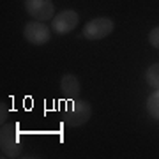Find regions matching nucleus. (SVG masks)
Returning a JSON list of instances; mask_svg holds the SVG:
<instances>
[{
  "mask_svg": "<svg viewBox=\"0 0 159 159\" xmlns=\"http://www.w3.org/2000/svg\"><path fill=\"white\" fill-rule=\"evenodd\" d=\"M145 108H147V113L150 115L154 120H159V90L152 92V94L147 97Z\"/></svg>",
  "mask_w": 159,
  "mask_h": 159,
  "instance_id": "8",
  "label": "nucleus"
},
{
  "mask_svg": "<svg viewBox=\"0 0 159 159\" xmlns=\"http://www.w3.org/2000/svg\"><path fill=\"white\" fill-rule=\"evenodd\" d=\"M23 37L27 43L34 46H43L50 43L51 37V27H48L43 21H29L23 29Z\"/></svg>",
  "mask_w": 159,
  "mask_h": 159,
  "instance_id": "5",
  "label": "nucleus"
},
{
  "mask_svg": "<svg viewBox=\"0 0 159 159\" xmlns=\"http://www.w3.org/2000/svg\"><path fill=\"white\" fill-rule=\"evenodd\" d=\"M90 117H92L90 102L74 99V101H67V108L64 110L62 113V122L69 127H81L90 120Z\"/></svg>",
  "mask_w": 159,
  "mask_h": 159,
  "instance_id": "1",
  "label": "nucleus"
},
{
  "mask_svg": "<svg viewBox=\"0 0 159 159\" xmlns=\"http://www.w3.org/2000/svg\"><path fill=\"white\" fill-rule=\"evenodd\" d=\"M0 124H6V120H7V117H9V106H7L6 102L2 101L0 102Z\"/></svg>",
  "mask_w": 159,
  "mask_h": 159,
  "instance_id": "11",
  "label": "nucleus"
},
{
  "mask_svg": "<svg viewBox=\"0 0 159 159\" xmlns=\"http://www.w3.org/2000/svg\"><path fill=\"white\" fill-rule=\"evenodd\" d=\"M25 11L35 21H50L55 16V4L53 0H25Z\"/></svg>",
  "mask_w": 159,
  "mask_h": 159,
  "instance_id": "6",
  "label": "nucleus"
},
{
  "mask_svg": "<svg viewBox=\"0 0 159 159\" xmlns=\"http://www.w3.org/2000/svg\"><path fill=\"white\" fill-rule=\"evenodd\" d=\"M148 43L152 48L159 50V27H154L150 32H148Z\"/></svg>",
  "mask_w": 159,
  "mask_h": 159,
  "instance_id": "10",
  "label": "nucleus"
},
{
  "mask_svg": "<svg viewBox=\"0 0 159 159\" xmlns=\"http://www.w3.org/2000/svg\"><path fill=\"white\" fill-rule=\"evenodd\" d=\"M115 29V23L111 18L101 16V18H94L90 21L85 23V27L81 30L83 37L89 41H101L104 37H108Z\"/></svg>",
  "mask_w": 159,
  "mask_h": 159,
  "instance_id": "3",
  "label": "nucleus"
},
{
  "mask_svg": "<svg viewBox=\"0 0 159 159\" xmlns=\"http://www.w3.org/2000/svg\"><path fill=\"white\" fill-rule=\"evenodd\" d=\"M60 92H62V96L66 101H74V99H78L80 94H81V83H80V80L76 74H64L62 78H60Z\"/></svg>",
  "mask_w": 159,
  "mask_h": 159,
  "instance_id": "7",
  "label": "nucleus"
},
{
  "mask_svg": "<svg viewBox=\"0 0 159 159\" xmlns=\"http://www.w3.org/2000/svg\"><path fill=\"white\" fill-rule=\"evenodd\" d=\"M145 81H147V85H150L152 89L159 90V62L148 66V69L145 71Z\"/></svg>",
  "mask_w": 159,
  "mask_h": 159,
  "instance_id": "9",
  "label": "nucleus"
},
{
  "mask_svg": "<svg viewBox=\"0 0 159 159\" xmlns=\"http://www.w3.org/2000/svg\"><path fill=\"white\" fill-rule=\"evenodd\" d=\"M0 148L2 157H18L21 154V142H20V131L16 124H2L0 131Z\"/></svg>",
  "mask_w": 159,
  "mask_h": 159,
  "instance_id": "2",
  "label": "nucleus"
},
{
  "mask_svg": "<svg viewBox=\"0 0 159 159\" xmlns=\"http://www.w3.org/2000/svg\"><path fill=\"white\" fill-rule=\"evenodd\" d=\"M80 23V14L73 9H66V11H60L58 14L53 16L51 20V30L57 35H67L71 34Z\"/></svg>",
  "mask_w": 159,
  "mask_h": 159,
  "instance_id": "4",
  "label": "nucleus"
}]
</instances>
